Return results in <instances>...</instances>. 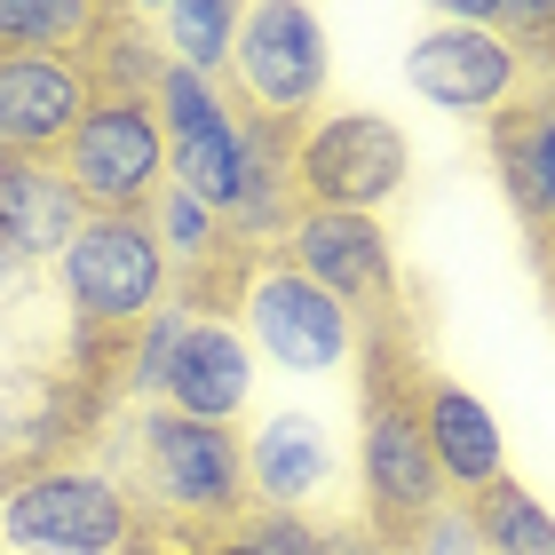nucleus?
Segmentation results:
<instances>
[{"mask_svg":"<svg viewBox=\"0 0 555 555\" xmlns=\"http://www.w3.org/2000/svg\"><path fill=\"white\" fill-rule=\"evenodd\" d=\"M358 358H365V437H358L365 524L382 540V555H413V540L452 508V485H444L437 452H428V428H421V389L437 373L413 358L405 318L358 334Z\"/></svg>","mask_w":555,"mask_h":555,"instance_id":"obj_1","label":"nucleus"},{"mask_svg":"<svg viewBox=\"0 0 555 555\" xmlns=\"http://www.w3.org/2000/svg\"><path fill=\"white\" fill-rule=\"evenodd\" d=\"M128 500L143 508V524L175 547L222 540L238 532L246 508H255V485H246V437L222 421H183L167 405H151L128 428Z\"/></svg>","mask_w":555,"mask_h":555,"instance_id":"obj_2","label":"nucleus"},{"mask_svg":"<svg viewBox=\"0 0 555 555\" xmlns=\"http://www.w3.org/2000/svg\"><path fill=\"white\" fill-rule=\"evenodd\" d=\"M0 540L16 555H159L112 468L88 461H16L0 468Z\"/></svg>","mask_w":555,"mask_h":555,"instance_id":"obj_3","label":"nucleus"},{"mask_svg":"<svg viewBox=\"0 0 555 555\" xmlns=\"http://www.w3.org/2000/svg\"><path fill=\"white\" fill-rule=\"evenodd\" d=\"M64 294L80 310V334L135 341L143 318H159L167 294V246L151 215H88L64 246Z\"/></svg>","mask_w":555,"mask_h":555,"instance_id":"obj_4","label":"nucleus"},{"mask_svg":"<svg viewBox=\"0 0 555 555\" xmlns=\"http://www.w3.org/2000/svg\"><path fill=\"white\" fill-rule=\"evenodd\" d=\"M413 183V143L382 112H334L294 143V191L325 215H373Z\"/></svg>","mask_w":555,"mask_h":555,"instance_id":"obj_5","label":"nucleus"},{"mask_svg":"<svg viewBox=\"0 0 555 555\" xmlns=\"http://www.w3.org/2000/svg\"><path fill=\"white\" fill-rule=\"evenodd\" d=\"M278 262H294L310 278L318 294H334L349 318H358V334L373 325H397L405 310V286H397V246L373 215H325V207H301L286 246H278Z\"/></svg>","mask_w":555,"mask_h":555,"instance_id":"obj_6","label":"nucleus"},{"mask_svg":"<svg viewBox=\"0 0 555 555\" xmlns=\"http://www.w3.org/2000/svg\"><path fill=\"white\" fill-rule=\"evenodd\" d=\"M56 167L72 175L88 215H151L167 175V128L151 104H88Z\"/></svg>","mask_w":555,"mask_h":555,"instance_id":"obj_7","label":"nucleus"},{"mask_svg":"<svg viewBox=\"0 0 555 555\" xmlns=\"http://www.w3.org/2000/svg\"><path fill=\"white\" fill-rule=\"evenodd\" d=\"M325 95V33L301 0H262L238 16L231 48V104L262 119H310Z\"/></svg>","mask_w":555,"mask_h":555,"instance_id":"obj_8","label":"nucleus"},{"mask_svg":"<svg viewBox=\"0 0 555 555\" xmlns=\"http://www.w3.org/2000/svg\"><path fill=\"white\" fill-rule=\"evenodd\" d=\"M246 325L286 373H334L341 358H358V318L341 310L334 294H318L294 262L262 255L255 278H246Z\"/></svg>","mask_w":555,"mask_h":555,"instance_id":"obj_9","label":"nucleus"},{"mask_svg":"<svg viewBox=\"0 0 555 555\" xmlns=\"http://www.w3.org/2000/svg\"><path fill=\"white\" fill-rule=\"evenodd\" d=\"M405 80L428 95L437 112H461V119H500L508 104H524L532 95V64L516 56L500 33H485V24H437L413 56H405Z\"/></svg>","mask_w":555,"mask_h":555,"instance_id":"obj_10","label":"nucleus"},{"mask_svg":"<svg viewBox=\"0 0 555 555\" xmlns=\"http://www.w3.org/2000/svg\"><path fill=\"white\" fill-rule=\"evenodd\" d=\"M88 80L72 56L0 48V151L9 159H64L72 128L88 119Z\"/></svg>","mask_w":555,"mask_h":555,"instance_id":"obj_11","label":"nucleus"},{"mask_svg":"<svg viewBox=\"0 0 555 555\" xmlns=\"http://www.w3.org/2000/svg\"><path fill=\"white\" fill-rule=\"evenodd\" d=\"M492 159H500V183H508L524 231H532V255L555 286V95L540 80L524 104H508L492 119Z\"/></svg>","mask_w":555,"mask_h":555,"instance_id":"obj_12","label":"nucleus"},{"mask_svg":"<svg viewBox=\"0 0 555 555\" xmlns=\"http://www.w3.org/2000/svg\"><path fill=\"white\" fill-rule=\"evenodd\" d=\"M80 191H72V175L56 159H9L0 151V262H40L80 238Z\"/></svg>","mask_w":555,"mask_h":555,"instance_id":"obj_13","label":"nucleus"},{"mask_svg":"<svg viewBox=\"0 0 555 555\" xmlns=\"http://www.w3.org/2000/svg\"><path fill=\"white\" fill-rule=\"evenodd\" d=\"M246 382H255V358H246L238 325L191 318L183 341H175V365H167L159 397H167V413H183V421H222L231 428L238 405H246Z\"/></svg>","mask_w":555,"mask_h":555,"instance_id":"obj_14","label":"nucleus"},{"mask_svg":"<svg viewBox=\"0 0 555 555\" xmlns=\"http://www.w3.org/2000/svg\"><path fill=\"white\" fill-rule=\"evenodd\" d=\"M421 428H428V452H437L444 485L461 492V500L492 492L500 476H508V461H500V421L476 405L468 389L428 382V389H421Z\"/></svg>","mask_w":555,"mask_h":555,"instance_id":"obj_15","label":"nucleus"},{"mask_svg":"<svg viewBox=\"0 0 555 555\" xmlns=\"http://www.w3.org/2000/svg\"><path fill=\"white\" fill-rule=\"evenodd\" d=\"M325 468H334V452H325V428L310 413H278L246 437V485L278 516H294V500H310L325 485Z\"/></svg>","mask_w":555,"mask_h":555,"instance_id":"obj_16","label":"nucleus"},{"mask_svg":"<svg viewBox=\"0 0 555 555\" xmlns=\"http://www.w3.org/2000/svg\"><path fill=\"white\" fill-rule=\"evenodd\" d=\"M72 64H80L95 104H151V95H159V72H167V56H151V33H143L135 9H104L95 40Z\"/></svg>","mask_w":555,"mask_h":555,"instance_id":"obj_17","label":"nucleus"},{"mask_svg":"<svg viewBox=\"0 0 555 555\" xmlns=\"http://www.w3.org/2000/svg\"><path fill=\"white\" fill-rule=\"evenodd\" d=\"M167 175H175L167 191L198 198L215 222H231L238 183H246V135H238V112L215 119V128H198V135H183V143H167Z\"/></svg>","mask_w":555,"mask_h":555,"instance_id":"obj_18","label":"nucleus"},{"mask_svg":"<svg viewBox=\"0 0 555 555\" xmlns=\"http://www.w3.org/2000/svg\"><path fill=\"white\" fill-rule=\"evenodd\" d=\"M461 508H468L476 547H485V555H555V516L516 485V476H500L492 492L461 500Z\"/></svg>","mask_w":555,"mask_h":555,"instance_id":"obj_19","label":"nucleus"},{"mask_svg":"<svg viewBox=\"0 0 555 555\" xmlns=\"http://www.w3.org/2000/svg\"><path fill=\"white\" fill-rule=\"evenodd\" d=\"M238 16L231 0H175L159 9V33H167V56L198 72V80H215V72H231V48H238Z\"/></svg>","mask_w":555,"mask_h":555,"instance_id":"obj_20","label":"nucleus"},{"mask_svg":"<svg viewBox=\"0 0 555 555\" xmlns=\"http://www.w3.org/2000/svg\"><path fill=\"white\" fill-rule=\"evenodd\" d=\"M95 24L104 9L88 0H0V48H33V56H80Z\"/></svg>","mask_w":555,"mask_h":555,"instance_id":"obj_21","label":"nucleus"},{"mask_svg":"<svg viewBox=\"0 0 555 555\" xmlns=\"http://www.w3.org/2000/svg\"><path fill=\"white\" fill-rule=\"evenodd\" d=\"M151 112H159L167 143H183V135H198V128H215V119H231V95H222L215 80H198V72H183V64H167Z\"/></svg>","mask_w":555,"mask_h":555,"instance_id":"obj_22","label":"nucleus"},{"mask_svg":"<svg viewBox=\"0 0 555 555\" xmlns=\"http://www.w3.org/2000/svg\"><path fill=\"white\" fill-rule=\"evenodd\" d=\"M151 222H159V246H175L183 262H207L215 246H222V222H215L207 207H198V198H183V191H159Z\"/></svg>","mask_w":555,"mask_h":555,"instance_id":"obj_23","label":"nucleus"},{"mask_svg":"<svg viewBox=\"0 0 555 555\" xmlns=\"http://www.w3.org/2000/svg\"><path fill=\"white\" fill-rule=\"evenodd\" d=\"M413 555H476V524H468V508H444V516L413 540Z\"/></svg>","mask_w":555,"mask_h":555,"instance_id":"obj_24","label":"nucleus"},{"mask_svg":"<svg viewBox=\"0 0 555 555\" xmlns=\"http://www.w3.org/2000/svg\"><path fill=\"white\" fill-rule=\"evenodd\" d=\"M183 555H262L246 532H222V540H198V547H183Z\"/></svg>","mask_w":555,"mask_h":555,"instance_id":"obj_25","label":"nucleus"},{"mask_svg":"<svg viewBox=\"0 0 555 555\" xmlns=\"http://www.w3.org/2000/svg\"><path fill=\"white\" fill-rule=\"evenodd\" d=\"M540 72H547V80H540V88H547V95H555V40H547V48H540Z\"/></svg>","mask_w":555,"mask_h":555,"instance_id":"obj_26","label":"nucleus"}]
</instances>
